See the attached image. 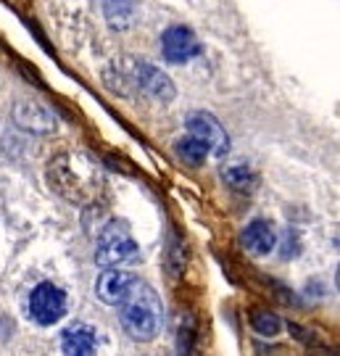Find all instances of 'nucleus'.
Returning a JSON list of instances; mask_svg holds the SVG:
<instances>
[{"instance_id":"1","label":"nucleus","mask_w":340,"mask_h":356,"mask_svg":"<svg viewBox=\"0 0 340 356\" xmlns=\"http://www.w3.org/2000/svg\"><path fill=\"white\" fill-rule=\"evenodd\" d=\"M119 322H122L127 335L135 338V341L156 338V332L161 330V322H164V309H161V301H159V296H156L151 285H145L140 280L135 282L132 293L122 304Z\"/></svg>"},{"instance_id":"2","label":"nucleus","mask_w":340,"mask_h":356,"mask_svg":"<svg viewBox=\"0 0 340 356\" xmlns=\"http://www.w3.org/2000/svg\"><path fill=\"white\" fill-rule=\"evenodd\" d=\"M95 261L101 267H122V264L140 261L138 243H135L124 222L113 219L103 227L101 238H98V248H95Z\"/></svg>"},{"instance_id":"3","label":"nucleus","mask_w":340,"mask_h":356,"mask_svg":"<svg viewBox=\"0 0 340 356\" xmlns=\"http://www.w3.org/2000/svg\"><path fill=\"white\" fill-rule=\"evenodd\" d=\"M66 312V293L53 282H40L29 296V314L38 325H56Z\"/></svg>"},{"instance_id":"4","label":"nucleus","mask_w":340,"mask_h":356,"mask_svg":"<svg viewBox=\"0 0 340 356\" xmlns=\"http://www.w3.org/2000/svg\"><path fill=\"white\" fill-rule=\"evenodd\" d=\"M185 127H188V135L190 138H195V140L201 143L206 151L211 153V156H225L229 151V138H227L225 127L216 122L211 114H206V111H195V114L188 116V122H185Z\"/></svg>"},{"instance_id":"5","label":"nucleus","mask_w":340,"mask_h":356,"mask_svg":"<svg viewBox=\"0 0 340 356\" xmlns=\"http://www.w3.org/2000/svg\"><path fill=\"white\" fill-rule=\"evenodd\" d=\"M161 53L169 64H185L201 53V42L190 26H169L161 35Z\"/></svg>"},{"instance_id":"6","label":"nucleus","mask_w":340,"mask_h":356,"mask_svg":"<svg viewBox=\"0 0 340 356\" xmlns=\"http://www.w3.org/2000/svg\"><path fill=\"white\" fill-rule=\"evenodd\" d=\"M138 277L129 275V272H119V269H106L98 282H95V293L103 304L108 306H119L127 301V296L132 293Z\"/></svg>"},{"instance_id":"7","label":"nucleus","mask_w":340,"mask_h":356,"mask_svg":"<svg viewBox=\"0 0 340 356\" xmlns=\"http://www.w3.org/2000/svg\"><path fill=\"white\" fill-rule=\"evenodd\" d=\"M132 76H135V85H138L143 92H148L156 101H172L175 98V85L172 79L156 69L153 64H135L132 69Z\"/></svg>"},{"instance_id":"8","label":"nucleus","mask_w":340,"mask_h":356,"mask_svg":"<svg viewBox=\"0 0 340 356\" xmlns=\"http://www.w3.org/2000/svg\"><path fill=\"white\" fill-rule=\"evenodd\" d=\"M240 243H243V248H245L248 254L266 256L277 245V232H275V227H272L269 222L256 219V222H251L248 227L240 232Z\"/></svg>"},{"instance_id":"9","label":"nucleus","mask_w":340,"mask_h":356,"mask_svg":"<svg viewBox=\"0 0 340 356\" xmlns=\"http://www.w3.org/2000/svg\"><path fill=\"white\" fill-rule=\"evenodd\" d=\"M13 119H16L19 127L29 129V132H51V129L56 127V116H53L45 106H40V103H35V101L16 103Z\"/></svg>"},{"instance_id":"10","label":"nucleus","mask_w":340,"mask_h":356,"mask_svg":"<svg viewBox=\"0 0 340 356\" xmlns=\"http://www.w3.org/2000/svg\"><path fill=\"white\" fill-rule=\"evenodd\" d=\"M61 348L66 356H92L98 348V335L88 325H74L61 335Z\"/></svg>"},{"instance_id":"11","label":"nucleus","mask_w":340,"mask_h":356,"mask_svg":"<svg viewBox=\"0 0 340 356\" xmlns=\"http://www.w3.org/2000/svg\"><path fill=\"white\" fill-rule=\"evenodd\" d=\"M98 6L113 29H124L135 16V0H98Z\"/></svg>"},{"instance_id":"12","label":"nucleus","mask_w":340,"mask_h":356,"mask_svg":"<svg viewBox=\"0 0 340 356\" xmlns=\"http://www.w3.org/2000/svg\"><path fill=\"white\" fill-rule=\"evenodd\" d=\"M175 151H177V156L190 166H201L203 161H206V156H209V151H206L195 138H190V135H185L182 140H177Z\"/></svg>"},{"instance_id":"13","label":"nucleus","mask_w":340,"mask_h":356,"mask_svg":"<svg viewBox=\"0 0 340 356\" xmlns=\"http://www.w3.org/2000/svg\"><path fill=\"white\" fill-rule=\"evenodd\" d=\"M225 182L227 185H232L235 191H240V193H248L253 188V172L248 169V166H243V164H238V166H227L225 169Z\"/></svg>"},{"instance_id":"14","label":"nucleus","mask_w":340,"mask_h":356,"mask_svg":"<svg viewBox=\"0 0 340 356\" xmlns=\"http://www.w3.org/2000/svg\"><path fill=\"white\" fill-rule=\"evenodd\" d=\"M251 327L259 335H266V338H272V335H277L280 327H282V322H280V317L275 314V312H266V309H261V312H256L251 317Z\"/></svg>"},{"instance_id":"15","label":"nucleus","mask_w":340,"mask_h":356,"mask_svg":"<svg viewBox=\"0 0 340 356\" xmlns=\"http://www.w3.org/2000/svg\"><path fill=\"white\" fill-rule=\"evenodd\" d=\"M193 343H195V322L188 314L179 327V356H193Z\"/></svg>"}]
</instances>
